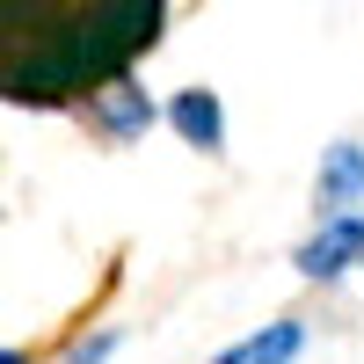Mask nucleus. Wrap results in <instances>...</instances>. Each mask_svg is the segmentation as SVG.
<instances>
[{"mask_svg": "<svg viewBox=\"0 0 364 364\" xmlns=\"http://www.w3.org/2000/svg\"><path fill=\"white\" fill-rule=\"evenodd\" d=\"M299 277L306 284H336V277H350V269L364 262V219H321V233L314 240H299Z\"/></svg>", "mask_w": 364, "mask_h": 364, "instance_id": "nucleus-3", "label": "nucleus"}, {"mask_svg": "<svg viewBox=\"0 0 364 364\" xmlns=\"http://www.w3.org/2000/svg\"><path fill=\"white\" fill-rule=\"evenodd\" d=\"M0 364H29V350H0Z\"/></svg>", "mask_w": 364, "mask_h": 364, "instance_id": "nucleus-8", "label": "nucleus"}, {"mask_svg": "<svg viewBox=\"0 0 364 364\" xmlns=\"http://www.w3.org/2000/svg\"><path fill=\"white\" fill-rule=\"evenodd\" d=\"M314 211L321 219H364V146L343 139L321 154V175H314Z\"/></svg>", "mask_w": 364, "mask_h": 364, "instance_id": "nucleus-4", "label": "nucleus"}, {"mask_svg": "<svg viewBox=\"0 0 364 364\" xmlns=\"http://www.w3.org/2000/svg\"><path fill=\"white\" fill-rule=\"evenodd\" d=\"M168 124L182 132V146H197V154H219L226 146V109L211 87H182V95L168 102Z\"/></svg>", "mask_w": 364, "mask_h": 364, "instance_id": "nucleus-5", "label": "nucleus"}, {"mask_svg": "<svg viewBox=\"0 0 364 364\" xmlns=\"http://www.w3.org/2000/svg\"><path fill=\"white\" fill-rule=\"evenodd\" d=\"M168 29V0H0V102L80 109Z\"/></svg>", "mask_w": 364, "mask_h": 364, "instance_id": "nucleus-1", "label": "nucleus"}, {"mask_svg": "<svg viewBox=\"0 0 364 364\" xmlns=\"http://www.w3.org/2000/svg\"><path fill=\"white\" fill-rule=\"evenodd\" d=\"M80 117H87V132H95L102 146H132V139H146V132H154L161 102L146 95V87H139L132 73H117V80H102L95 95L80 102Z\"/></svg>", "mask_w": 364, "mask_h": 364, "instance_id": "nucleus-2", "label": "nucleus"}, {"mask_svg": "<svg viewBox=\"0 0 364 364\" xmlns=\"http://www.w3.org/2000/svg\"><path fill=\"white\" fill-rule=\"evenodd\" d=\"M299 350H306V321H269V328H255L248 343L219 350V364H291Z\"/></svg>", "mask_w": 364, "mask_h": 364, "instance_id": "nucleus-6", "label": "nucleus"}, {"mask_svg": "<svg viewBox=\"0 0 364 364\" xmlns=\"http://www.w3.org/2000/svg\"><path fill=\"white\" fill-rule=\"evenodd\" d=\"M117 343H124V336H117V328H102V336H87V343H73L66 357H58V364H109V350Z\"/></svg>", "mask_w": 364, "mask_h": 364, "instance_id": "nucleus-7", "label": "nucleus"}]
</instances>
